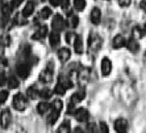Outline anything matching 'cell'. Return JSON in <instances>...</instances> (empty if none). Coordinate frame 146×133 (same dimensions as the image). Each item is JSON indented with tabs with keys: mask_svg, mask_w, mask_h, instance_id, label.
I'll list each match as a JSON object with an SVG mask.
<instances>
[{
	"mask_svg": "<svg viewBox=\"0 0 146 133\" xmlns=\"http://www.w3.org/2000/svg\"><path fill=\"white\" fill-rule=\"evenodd\" d=\"M26 98L21 93H18L13 97V107L14 109L19 111H23L26 109Z\"/></svg>",
	"mask_w": 146,
	"mask_h": 133,
	"instance_id": "obj_1",
	"label": "cell"
},
{
	"mask_svg": "<svg viewBox=\"0 0 146 133\" xmlns=\"http://www.w3.org/2000/svg\"><path fill=\"white\" fill-rule=\"evenodd\" d=\"M65 26H66V23L61 15L57 14L54 16V18L52 19V27L53 31L59 32V31L64 30Z\"/></svg>",
	"mask_w": 146,
	"mask_h": 133,
	"instance_id": "obj_2",
	"label": "cell"
},
{
	"mask_svg": "<svg viewBox=\"0 0 146 133\" xmlns=\"http://www.w3.org/2000/svg\"><path fill=\"white\" fill-rule=\"evenodd\" d=\"M17 73L20 78L26 79L31 73V64L29 63H21L18 64L17 65Z\"/></svg>",
	"mask_w": 146,
	"mask_h": 133,
	"instance_id": "obj_3",
	"label": "cell"
},
{
	"mask_svg": "<svg viewBox=\"0 0 146 133\" xmlns=\"http://www.w3.org/2000/svg\"><path fill=\"white\" fill-rule=\"evenodd\" d=\"M114 128L117 133H126L129 128L128 121L125 118H118L114 123Z\"/></svg>",
	"mask_w": 146,
	"mask_h": 133,
	"instance_id": "obj_4",
	"label": "cell"
},
{
	"mask_svg": "<svg viewBox=\"0 0 146 133\" xmlns=\"http://www.w3.org/2000/svg\"><path fill=\"white\" fill-rule=\"evenodd\" d=\"M11 122V113L8 109H4L0 115V124L3 128H7Z\"/></svg>",
	"mask_w": 146,
	"mask_h": 133,
	"instance_id": "obj_5",
	"label": "cell"
},
{
	"mask_svg": "<svg viewBox=\"0 0 146 133\" xmlns=\"http://www.w3.org/2000/svg\"><path fill=\"white\" fill-rule=\"evenodd\" d=\"M86 97V92L84 89H81L79 90L78 92L74 93L72 97H71V99H70V106L71 107H74V106L76 105V104L80 103L83 99L85 98Z\"/></svg>",
	"mask_w": 146,
	"mask_h": 133,
	"instance_id": "obj_6",
	"label": "cell"
},
{
	"mask_svg": "<svg viewBox=\"0 0 146 133\" xmlns=\"http://www.w3.org/2000/svg\"><path fill=\"white\" fill-rule=\"evenodd\" d=\"M112 70V64L111 61L108 58L105 57L102 59L101 62V73L104 76H108L111 73Z\"/></svg>",
	"mask_w": 146,
	"mask_h": 133,
	"instance_id": "obj_7",
	"label": "cell"
},
{
	"mask_svg": "<svg viewBox=\"0 0 146 133\" xmlns=\"http://www.w3.org/2000/svg\"><path fill=\"white\" fill-rule=\"evenodd\" d=\"M74 118L79 122H86L89 118V113L86 109H78L74 111Z\"/></svg>",
	"mask_w": 146,
	"mask_h": 133,
	"instance_id": "obj_8",
	"label": "cell"
},
{
	"mask_svg": "<svg viewBox=\"0 0 146 133\" xmlns=\"http://www.w3.org/2000/svg\"><path fill=\"white\" fill-rule=\"evenodd\" d=\"M40 80L43 83H51L52 81V69L48 67L47 69L43 70L40 73Z\"/></svg>",
	"mask_w": 146,
	"mask_h": 133,
	"instance_id": "obj_9",
	"label": "cell"
},
{
	"mask_svg": "<svg viewBox=\"0 0 146 133\" xmlns=\"http://www.w3.org/2000/svg\"><path fill=\"white\" fill-rule=\"evenodd\" d=\"M91 21L95 25H98L101 21V11L98 7H94L91 11Z\"/></svg>",
	"mask_w": 146,
	"mask_h": 133,
	"instance_id": "obj_10",
	"label": "cell"
},
{
	"mask_svg": "<svg viewBox=\"0 0 146 133\" xmlns=\"http://www.w3.org/2000/svg\"><path fill=\"white\" fill-rule=\"evenodd\" d=\"M71 57V52L67 48H62L58 51V58L60 59L62 63L67 62Z\"/></svg>",
	"mask_w": 146,
	"mask_h": 133,
	"instance_id": "obj_11",
	"label": "cell"
},
{
	"mask_svg": "<svg viewBox=\"0 0 146 133\" xmlns=\"http://www.w3.org/2000/svg\"><path fill=\"white\" fill-rule=\"evenodd\" d=\"M125 46H127V48L130 50L131 52H136L137 51L139 50V44H138V41L135 38H130L128 40H126V45Z\"/></svg>",
	"mask_w": 146,
	"mask_h": 133,
	"instance_id": "obj_12",
	"label": "cell"
},
{
	"mask_svg": "<svg viewBox=\"0 0 146 133\" xmlns=\"http://www.w3.org/2000/svg\"><path fill=\"white\" fill-rule=\"evenodd\" d=\"M60 35L57 31H52L49 36V41L52 47H57L60 44Z\"/></svg>",
	"mask_w": 146,
	"mask_h": 133,
	"instance_id": "obj_13",
	"label": "cell"
},
{
	"mask_svg": "<svg viewBox=\"0 0 146 133\" xmlns=\"http://www.w3.org/2000/svg\"><path fill=\"white\" fill-rule=\"evenodd\" d=\"M126 45V40L121 35H116L113 39V47L115 49L122 48Z\"/></svg>",
	"mask_w": 146,
	"mask_h": 133,
	"instance_id": "obj_14",
	"label": "cell"
},
{
	"mask_svg": "<svg viewBox=\"0 0 146 133\" xmlns=\"http://www.w3.org/2000/svg\"><path fill=\"white\" fill-rule=\"evenodd\" d=\"M74 51L78 54H82L83 53V40L81 38V36H76V39L74 40Z\"/></svg>",
	"mask_w": 146,
	"mask_h": 133,
	"instance_id": "obj_15",
	"label": "cell"
},
{
	"mask_svg": "<svg viewBox=\"0 0 146 133\" xmlns=\"http://www.w3.org/2000/svg\"><path fill=\"white\" fill-rule=\"evenodd\" d=\"M34 8H35V4L34 2L32 1H29L26 6H25V7L23 8V11H22V14L24 17H30L33 11H34Z\"/></svg>",
	"mask_w": 146,
	"mask_h": 133,
	"instance_id": "obj_16",
	"label": "cell"
},
{
	"mask_svg": "<svg viewBox=\"0 0 146 133\" xmlns=\"http://www.w3.org/2000/svg\"><path fill=\"white\" fill-rule=\"evenodd\" d=\"M48 33V28L47 27H40L38 30H37L34 34L32 35V39L34 40H40V39H43L44 37H46Z\"/></svg>",
	"mask_w": 146,
	"mask_h": 133,
	"instance_id": "obj_17",
	"label": "cell"
},
{
	"mask_svg": "<svg viewBox=\"0 0 146 133\" xmlns=\"http://www.w3.org/2000/svg\"><path fill=\"white\" fill-rule=\"evenodd\" d=\"M70 132H71V126L68 120H65V121L62 122L57 130V133H70Z\"/></svg>",
	"mask_w": 146,
	"mask_h": 133,
	"instance_id": "obj_18",
	"label": "cell"
},
{
	"mask_svg": "<svg viewBox=\"0 0 146 133\" xmlns=\"http://www.w3.org/2000/svg\"><path fill=\"white\" fill-rule=\"evenodd\" d=\"M27 95L31 99L35 100V99H37L40 97V91L37 88H35V87L31 86V87H30V88L27 90Z\"/></svg>",
	"mask_w": 146,
	"mask_h": 133,
	"instance_id": "obj_19",
	"label": "cell"
},
{
	"mask_svg": "<svg viewBox=\"0 0 146 133\" xmlns=\"http://www.w3.org/2000/svg\"><path fill=\"white\" fill-rule=\"evenodd\" d=\"M52 111L51 112V114L49 115V117L47 118L48 123L51 124V125H52V124H54L57 121V119L60 116V112H61V111H58V110H53V109H52Z\"/></svg>",
	"mask_w": 146,
	"mask_h": 133,
	"instance_id": "obj_20",
	"label": "cell"
},
{
	"mask_svg": "<svg viewBox=\"0 0 146 133\" xmlns=\"http://www.w3.org/2000/svg\"><path fill=\"white\" fill-rule=\"evenodd\" d=\"M59 84H61L62 86L64 87L65 89H68V88H71V87H73V83L72 81L70 80L68 77L66 76H60L59 77Z\"/></svg>",
	"mask_w": 146,
	"mask_h": 133,
	"instance_id": "obj_21",
	"label": "cell"
},
{
	"mask_svg": "<svg viewBox=\"0 0 146 133\" xmlns=\"http://www.w3.org/2000/svg\"><path fill=\"white\" fill-rule=\"evenodd\" d=\"M50 109H51V105L46 103V102H41L39 104L38 106H37V110H38V112L41 115L46 113Z\"/></svg>",
	"mask_w": 146,
	"mask_h": 133,
	"instance_id": "obj_22",
	"label": "cell"
},
{
	"mask_svg": "<svg viewBox=\"0 0 146 133\" xmlns=\"http://www.w3.org/2000/svg\"><path fill=\"white\" fill-rule=\"evenodd\" d=\"M86 6V0H74V7L77 11H83Z\"/></svg>",
	"mask_w": 146,
	"mask_h": 133,
	"instance_id": "obj_23",
	"label": "cell"
},
{
	"mask_svg": "<svg viewBox=\"0 0 146 133\" xmlns=\"http://www.w3.org/2000/svg\"><path fill=\"white\" fill-rule=\"evenodd\" d=\"M7 82L8 87L11 88V89H15V88H17V87L19 85V83L18 81V79H17L16 77H14V76L9 77V78L7 79Z\"/></svg>",
	"mask_w": 146,
	"mask_h": 133,
	"instance_id": "obj_24",
	"label": "cell"
},
{
	"mask_svg": "<svg viewBox=\"0 0 146 133\" xmlns=\"http://www.w3.org/2000/svg\"><path fill=\"white\" fill-rule=\"evenodd\" d=\"M52 11L51 8L48 7H43L42 9H41V11H40V16H41V18H42L43 19H49L50 17L52 16Z\"/></svg>",
	"mask_w": 146,
	"mask_h": 133,
	"instance_id": "obj_25",
	"label": "cell"
},
{
	"mask_svg": "<svg viewBox=\"0 0 146 133\" xmlns=\"http://www.w3.org/2000/svg\"><path fill=\"white\" fill-rule=\"evenodd\" d=\"M51 105V109H53V110H58V111H61L62 109V102L59 99H56V100H54L52 104H50Z\"/></svg>",
	"mask_w": 146,
	"mask_h": 133,
	"instance_id": "obj_26",
	"label": "cell"
},
{
	"mask_svg": "<svg viewBox=\"0 0 146 133\" xmlns=\"http://www.w3.org/2000/svg\"><path fill=\"white\" fill-rule=\"evenodd\" d=\"M143 34H144L143 30H141V28L137 27V28H134V31H133V36H134V37H133V38H135L136 40L141 39V38H143Z\"/></svg>",
	"mask_w": 146,
	"mask_h": 133,
	"instance_id": "obj_27",
	"label": "cell"
},
{
	"mask_svg": "<svg viewBox=\"0 0 146 133\" xmlns=\"http://www.w3.org/2000/svg\"><path fill=\"white\" fill-rule=\"evenodd\" d=\"M40 97H42V98L48 99V98H50L52 97V91L50 90L49 88H44L40 92Z\"/></svg>",
	"mask_w": 146,
	"mask_h": 133,
	"instance_id": "obj_28",
	"label": "cell"
},
{
	"mask_svg": "<svg viewBox=\"0 0 146 133\" xmlns=\"http://www.w3.org/2000/svg\"><path fill=\"white\" fill-rule=\"evenodd\" d=\"M65 92H66V89L61 84H59V83H58L57 85L55 86V88H54V93L57 94V95H62L65 94Z\"/></svg>",
	"mask_w": 146,
	"mask_h": 133,
	"instance_id": "obj_29",
	"label": "cell"
},
{
	"mask_svg": "<svg viewBox=\"0 0 146 133\" xmlns=\"http://www.w3.org/2000/svg\"><path fill=\"white\" fill-rule=\"evenodd\" d=\"M69 23H70V26L72 28H76L78 26V23H79V19L78 17L76 16H72L70 18V20H69Z\"/></svg>",
	"mask_w": 146,
	"mask_h": 133,
	"instance_id": "obj_30",
	"label": "cell"
},
{
	"mask_svg": "<svg viewBox=\"0 0 146 133\" xmlns=\"http://www.w3.org/2000/svg\"><path fill=\"white\" fill-rule=\"evenodd\" d=\"M8 97V92L7 91H1L0 92V104H3L7 101Z\"/></svg>",
	"mask_w": 146,
	"mask_h": 133,
	"instance_id": "obj_31",
	"label": "cell"
},
{
	"mask_svg": "<svg viewBox=\"0 0 146 133\" xmlns=\"http://www.w3.org/2000/svg\"><path fill=\"white\" fill-rule=\"evenodd\" d=\"M87 131L88 133H97L98 132V128L95 123H90L87 126Z\"/></svg>",
	"mask_w": 146,
	"mask_h": 133,
	"instance_id": "obj_32",
	"label": "cell"
},
{
	"mask_svg": "<svg viewBox=\"0 0 146 133\" xmlns=\"http://www.w3.org/2000/svg\"><path fill=\"white\" fill-rule=\"evenodd\" d=\"M99 128L101 133H108V127L105 122H100Z\"/></svg>",
	"mask_w": 146,
	"mask_h": 133,
	"instance_id": "obj_33",
	"label": "cell"
},
{
	"mask_svg": "<svg viewBox=\"0 0 146 133\" xmlns=\"http://www.w3.org/2000/svg\"><path fill=\"white\" fill-rule=\"evenodd\" d=\"M131 0H118L119 2V5L120 7H127L131 5Z\"/></svg>",
	"mask_w": 146,
	"mask_h": 133,
	"instance_id": "obj_34",
	"label": "cell"
},
{
	"mask_svg": "<svg viewBox=\"0 0 146 133\" xmlns=\"http://www.w3.org/2000/svg\"><path fill=\"white\" fill-rule=\"evenodd\" d=\"M7 66V61L4 58H0V71H3Z\"/></svg>",
	"mask_w": 146,
	"mask_h": 133,
	"instance_id": "obj_35",
	"label": "cell"
},
{
	"mask_svg": "<svg viewBox=\"0 0 146 133\" xmlns=\"http://www.w3.org/2000/svg\"><path fill=\"white\" fill-rule=\"evenodd\" d=\"M7 79L6 77V74L4 73H0V86H2L4 85L7 83Z\"/></svg>",
	"mask_w": 146,
	"mask_h": 133,
	"instance_id": "obj_36",
	"label": "cell"
},
{
	"mask_svg": "<svg viewBox=\"0 0 146 133\" xmlns=\"http://www.w3.org/2000/svg\"><path fill=\"white\" fill-rule=\"evenodd\" d=\"M23 0H12L11 2V7H18L21 5Z\"/></svg>",
	"mask_w": 146,
	"mask_h": 133,
	"instance_id": "obj_37",
	"label": "cell"
},
{
	"mask_svg": "<svg viewBox=\"0 0 146 133\" xmlns=\"http://www.w3.org/2000/svg\"><path fill=\"white\" fill-rule=\"evenodd\" d=\"M74 38H76V35L73 34V33H68V34L66 35V40H67L68 43H72L73 39Z\"/></svg>",
	"mask_w": 146,
	"mask_h": 133,
	"instance_id": "obj_38",
	"label": "cell"
},
{
	"mask_svg": "<svg viewBox=\"0 0 146 133\" xmlns=\"http://www.w3.org/2000/svg\"><path fill=\"white\" fill-rule=\"evenodd\" d=\"M62 0H50V3H51L53 7H58L62 5Z\"/></svg>",
	"mask_w": 146,
	"mask_h": 133,
	"instance_id": "obj_39",
	"label": "cell"
},
{
	"mask_svg": "<svg viewBox=\"0 0 146 133\" xmlns=\"http://www.w3.org/2000/svg\"><path fill=\"white\" fill-rule=\"evenodd\" d=\"M73 133H84V131H83V130H82V128H76L74 130Z\"/></svg>",
	"mask_w": 146,
	"mask_h": 133,
	"instance_id": "obj_40",
	"label": "cell"
},
{
	"mask_svg": "<svg viewBox=\"0 0 146 133\" xmlns=\"http://www.w3.org/2000/svg\"><path fill=\"white\" fill-rule=\"evenodd\" d=\"M141 7H143L144 9H146V0H143V1L141 2Z\"/></svg>",
	"mask_w": 146,
	"mask_h": 133,
	"instance_id": "obj_41",
	"label": "cell"
},
{
	"mask_svg": "<svg viewBox=\"0 0 146 133\" xmlns=\"http://www.w3.org/2000/svg\"><path fill=\"white\" fill-rule=\"evenodd\" d=\"M143 32H144V34L146 35V24H145V26H144V30H143Z\"/></svg>",
	"mask_w": 146,
	"mask_h": 133,
	"instance_id": "obj_42",
	"label": "cell"
},
{
	"mask_svg": "<svg viewBox=\"0 0 146 133\" xmlns=\"http://www.w3.org/2000/svg\"><path fill=\"white\" fill-rule=\"evenodd\" d=\"M144 62H145V65H146V52H145V55H144Z\"/></svg>",
	"mask_w": 146,
	"mask_h": 133,
	"instance_id": "obj_43",
	"label": "cell"
}]
</instances>
